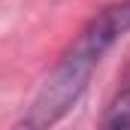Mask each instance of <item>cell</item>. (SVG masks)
Here are the masks:
<instances>
[{"label": "cell", "instance_id": "2", "mask_svg": "<svg viewBox=\"0 0 130 130\" xmlns=\"http://www.w3.org/2000/svg\"><path fill=\"white\" fill-rule=\"evenodd\" d=\"M100 130H130V64L124 67L118 88L100 118Z\"/></svg>", "mask_w": 130, "mask_h": 130}, {"label": "cell", "instance_id": "1", "mask_svg": "<svg viewBox=\"0 0 130 130\" xmlns=\"http://www.w3.org/2000/svg\"><path fill=\"white\" fill-rule=\"evenodd\" d=\"M127 30H130V0H115L103 6L97 15H91L88 24L76 33V39L58 58L52 73L42 79L39 91L33 94L30 106L24 109L15 130H52L82 100L103 55Z\"/></svg>", "mask_w": 130, "mask_h": 130}]
</instances>
